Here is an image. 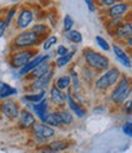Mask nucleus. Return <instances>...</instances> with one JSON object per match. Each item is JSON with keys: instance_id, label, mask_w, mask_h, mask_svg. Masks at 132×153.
Returning a JSON list of instances; mask_svg holds the SVG:
<instances>
[{"instance_id": "1", "label": "nucleus", "mask_w": 132, "mask_h": 153, "mask_svg": "<svg viewBox=\"0 0 132 153\" xmlns=\"http://www.w3.org/2000/svg\"><path fill=\"white\" fill-rule=\"evenodd\" d=\"M131 94V82L130 78L126 75L120 76V79L118 82V85L115 86V89L112 90L110 99L115 105H121L124 103Z\"/></svg>"}, {"instance_id": "2", "label": "nucleus", "mask_w": 132, "mask_h": 153, "mask_svg": "<svg viewBox=\"0 0 132 153\" xmlns=\"http://www.w3.org/2000/svg\"><path fill=\"white\" fill-rule=\"evenodd\" d=\"M42 39L43 38L39 36L37 33H34L33 30H25L18 35H16L12 46L16 49H29L37 44H39Z\"/></svg>"}, {"instance_id": "3", "label": "nucleus", "mask_w": 132, "mask_h": 153, "mask_svg": "<svg viewBox=\"0 0 132 153\" xmlns=\"http://www.w3.org/2000/svg\"><path fill=\"white\" fill-rule=\"evenodd\" d=\"M83 56L86 62L96 71H106L109 68V59L97 51L92 49H86L83 51Z\"/></svg>"}, {"instance_id": "4", "label": "nucleus", "mask_w": 132, "mask_h": 153, "mask_svg": "<svg viewBox=\"0 0 132 153\" xmlns=\"http://www.w3.org/2000/svg\"><path fill=\"white\" fill-rule=\"evenodd\" d=\"M33 53H35V51H31V50L16 51L10 57V65L14 68H22L23 66H26L31 61Z\"/></svg>"}, {"instance_id": "5", "label": "nucleus", "mask_w": 132, "mask_h": 153, "mask_svg": "<svg viewBox=\"0 0 132 153\" xmlns=\"http://www.w3.org/2000/svg\"><path fill=\"white\" fill-rule=\"evenodd\" d=\"M0 111L9 119H16L20 116V107L14 100H6L0 106Z\"/></svg>"}, {"instance_id": "6", "label": "nucleus", "mask_w": 132, "mask_h": 153, "mask_svg": "<svg viewBox=\"0 0 132 153\" xmlns=\"http://www.w3.org/2000/svg\"><path fill=\"white\" fill-rule=\"evenodd\" d=\"M33 18H34V15H33L32 10L27 9V7H23V9H21L20 13H18L16 25L20 29H26L33 22Z\"/></svg>"}, {"instance_id": "7", "label": "nucleus", "mask_w": 132, "mask_h": 153, "mask_svg": "<svg viewBox=\"0 0 132 153\" xmlns=\"http://www.w3.org/2000/svg\"><path fill=\"white\" fill-rule=\"evenodd\" d=\"M53 75H54V71L50 69L49 72H47L45 74H43L42 76H39V78H35L34 82L32 83V86L31 89L34 90V91H44V89L48 86V84L50 83L51 78H53Z\"/></svg>"}, {"instance_id": "8", "label": "nucleus", "mask_w": 132, "mask_h": 153, "mask_svg": "<svg viewBox=\"0 0 132 153\" xmlns=\"http://www.w3.org/2000/svg\"><path fill=\"white\" fill-rule=\"evenodd\" d=\"M32 128H33L34 136H37L38 139H42V140L50 139L55 135V130L51 126H48L45 124H34Z\"/></svg>"}, {"instance_id": "9", "label": "nucleus", "mask_w": 132, "mask_h": 153, "mask_svg": "<svg viewBox=\"0 0 132 153\" xmlns=\"http://www.w3.org/2000/svg\"><path fill=\"white\" fill-rule=\"evenodd\" d=\"M130 10V4L128 3H115L114 5H111L108 10V16L111 18H121L127 11Z\"/></svg>"}, {"instance_id": "10", "label": "nucleus", "mask_w": 132, "mask_h": 153, "mask_svg": "<svg viewBox=\"0 0 132 153\" xmlns=\"http://www.w3.org/2000/svg\"><path fill=\"white\" fill-rule=\"evenodd\" d=\"M49 60V55H41V56H35L33 60H31L26 66H23L22 68H20V74L21 75H25L29 72H32L37 66H38L39 63H42L43 61H47Z\"/></svg>"}, {"instance_id": "11", "label": "nucleus", "mask_w": 132, "mask_h": 153, "mask_svg": "<svg viewBox=\"0 0 132 153\" xmlns=\"http://www.w3.org/2000/svg\"><path fill=\"white\" fill-rule=\"evenodd\" d=\"M20 124L22 128L25 129H28V128H32L34 124H35V118L34 116L27 109H22L20 111Z\"/></svg>"}, {"instance_id": "12", "label": "nucleus", "mask_w": 132, "mask_h": 153, "mask_svg": "<svg viewBox=\"0 0 132 153\" xmlns=\"http://www.w3.org/2000/svg\"><path fill=\"white\" fill-rule=\"evenodd\" d=\"M112 50H114V53L116 56V59L119 60V62L122 66H125L127 68H131V59H130V56L119 45H116V44L112 45Z\"/></svg>"}, {"instance_id": "13", "label": "nucleus", "mask_w": 132, "mask_h": 153, "mask_svg": "<svg viewBox=\"0 0 132 153\" xmlns=\"http://www.w3.org/2000/svg\"><path fill=\"white\" fill-rule=\"evenodd\" d=\"M45 125L48 126H60L63 125L61 123V118H60V114L59 112H53V113H47L45 116L41 119Z\"/></svg>"}, {"instance_id": "14", "label": "nucleus", "mask_w": 132, "mask_h": 153, "mask_svg": "<svg viewBox=\"0 0 132 153\" xmlns=\"http://www.w3.org/2000/svg\"><path fill=\"white\" fill-rule=\"evenodd\" d=\"M50 101L56 106H63L66 101V95L58 88L53 86L50 89Z\"/></svg>"}, {"instance_id": "15", "label": "nucleus", "mask_w": 132, "mask_h": 153, "mask_svg": "<svg viewBox=\"0 0 132 153\" xmlns=\"http://www.w3.org/2000/svg\"><path fill=\"white\" fill-rule=\"evenodd\" d=\"M66 101H67V103H69L70 109H71L75 114H76L78 118H83V117L86 116V111H84V108H83L80 103H77L76 101H75L70 94L66 95Z\"/></svg>"}, {"instance_id": "16", "label": "nucleus", "mask_w": 132, "mask_h": 153, "mask_svg": "<svg viewBox=\"0 0 132 153\" xmlns=\"http://www.w3.org/2000/svg\"><path fill=\"white\" fill-rule=\"evenodd\" d=\"M115 34L118 35L119 39H130L131 35H132V25L130 22L127 23H122L116 28Z\"/></svg>"}, {"instance_id": "17", "label": "nucleus", "mask_w": 132, "mask_h": 153, "mask_svg": "<svg viewBox=\"0 0 132 153\" xmlns=\"http://www.w3.org/2000/svg\"><path fill=\"white\" fill-rule=\"evenodd\" d=\"M104 75H105L106 80L109 82V85L112 86V85H115L119 82L120 76H121V73H120V71L118 68H110V69H106Z\"/></svg>"}, {"instance_id": "18", "label": "nucleus", "mask_w": 132, "mask_h": 153, "mask_svg": "<svg viewBox=\"0 0 132 153\" xmlns=\"http://www.w3.org/2000/svg\"><path fill=\"white\" fill-rule=\"evenodd\" d=\"M50 69H51V66H50V63L47 60V61H43L42 63H39L31 73H32V76L35 79V78H39V76H42L43 74H45L47 72H49Z\"/></svg>"}, {"instance_id": "19", "label": "nucleus", "mask_w": 132, "mask_h": 153, "mask_svg": "<svg viewBox=\"0 0 132 153\" xmlns=\"http://www.w3.org/2000/svg\"><path fill=\"white\" fill-rule=\"evenodd\" d=\"M33 111H34V113L37 114V116H38V118L42 119L45 114L48 113V100L43 99L38 103H35L33 106Z\"/></svg>"}, {"instance_id": "20", "label": "nucleus", "mask_w": 132, "mask_h": 153, "mask_svg": "<svg viewBox=\"0 0 132 153\" xmlns=\"http://www.w3.org/2000/svg\"><path fill=\"white\" fill-rule=\"evenodd\" d=\"M17 90L15 88H12L11 85H8L6 83L0 82V100L3 99H8L12 95H16Z\"/></svg>"}, {"instance_id": "21", "label": "nucleus", "mask_w": 132, "mask_h": 153, "mask_svg": "<svg viewBox=\"0 0 132 153\" xmlns=\"http://www.w3.org/2000/svg\"><path fill=\"white\" fill-rule=\"evenodd\" d=\"M70 84H71L70 75H63V76H60V78L56 79V82H55V88H58L59 90L63 91V90L69 89Z\"/></svg>"}, {"instance_id": "22", "label": "nucleus", "mask_w": 132, "mask_h": 153, "mask_svg": "<svg viewBox=\"0 0 132 153\" xmlns=\"http://www.w3.org/2000/svg\"><path fill=\"white\" fill-rule=\"evenodd\" d=\"M44 95H45V91H39V92L31 94V95H25L23 100L28 101V102H32V103H38L39 101H42L44 99Z\"/></svg>"}, {"instance_id": "23", "label": "nucleus", "mask_w": 132, "mask_h": 153, "mask_svg": "<svg viewBox=\"0 0 132 153\" xmlns=\"http://www.w3.org/2000/svg\"><path fill=\"white\" fill-rule=\"evenodd\" d=\"M66 39L75 43V44H80L82 42V34L78 30H72L71 29V30L66 32Z\"/></svg>"}, {"instance_id": "24", "label": "nucleus", "mask_w": 132, "mask_h": 153, "mask_svg": "<svg viewBox=\"0 0 132 153\" xmlns=\"http://www.w3.org/2000/svg\"><path fill=\"white\" fill-rule=\"evenodd\" d=\"M73 55H75V51H69L66 55H64V56H59L58 57V60H56V66L58 67H64V66H66L71 60H72V57H73Z\"/></svg>"}, {"instance_id": "25", "label": "nucleus", "mask_w": 132, "mask_h": 153, "mask_svg": "<svg viewBox=\"0 0 132 153\" xmlns=\"http://www.w3.org/2000/svg\"><path fill=\"white\" fill-rule=\"evenodd\" d=\"M69 147V143L64 142V141H53L49 143V149L54 151V152H59V151H64Z\"/></svg>"}, {"instance_id": "26", "label": "nucleus", "mask_w": 132, "mask_h": 153, "mask_svg": "<svg viewBox=\"0 0 132 153\" xmlns=\"http://www.w3.org/2000/svg\"><path fill=\"white\" fill-rule=\"evenodd\" d=\"M60 114V118H61V123L64 125H70L72 122H73V117H72V114L71 112H69L67 109H64L61 112H59Z\"/></svg>"}, {"instance_id": "27", "label": "nucleus", "mask_w": 132, "mask_h": 153, "mask_svg": "<svg viewBox=\"0 0 132 153\" xmlns=\"http://www.w3.org/2000/svg\"><path fill=\"white\" fill-rule=\"evenodd\" d=\"M31 30H33L34 33H37V34H38L39 36H42V38H44V35H47L49 33V28L45 25H35V26L32 27Z\"/></svg>"}, {"instance_id": "28", "label": "nucleus", "mask_w": 132, "mask_h": 153, "mask_svg": "<svg viewBox=\"0 0 132 153\" xmlns=\"http://www.w3.org/2000/svg\"><path fill=\"white\" fill-rule=\"evenodd\" d=\"M96 43H97V45L102 49V50H104V51H109L110 50V46H109V43L104 39L103 36H100V35H97L96 36Z\"/></svg>"}, {"instance_id": "29", "label": "nucleus", "mask_w": 132, "mask_h": 153, "mask_svg": "<svg viewBox=\"0 0 132 153\" xmlns=\"http://www.w3.org/2000/svg\"><path fill=\"white\" fill-rule=\"evenodd\" d=\"M56 43H58V38L54 36V35H50V36L47 38V40L44 42L43 49H44V50H49V49H50L53 45H55Z\"/></svg>"}, {"instance_id": "30", "label": "nucleus", "mask_w": 132, "mask_h": 153, "mask_svg": "<svg viewBox=\"0 0 132 153\" xmlns=\"http://www.w3.org/2000/svg\"><path fill=\"white\" fill-rule=\"evenodd\" d=\"M73 23H75L73 22V18L70 15H66L65 18H64V29H65V32L71 30L72 27H73Z\"/></svg>"}, {"instance_id": "31", "label": "nucleus", "mask_w": 132, "mask_h": 153, "mask_svg": "<svg viewBox=\"0 0 132 153\" xmlns=\"http://www.w3.org/2000/svg\"><path fill=\"white\" fill-rule=\"evenodd\" d=\"M16 11H17V9H16L15 6H14V7H11V9L9 10V12H8V15H6V20H4V21H5V23H6V26H9V25H10V22L12 21V18H14V16H15Z\"/></svg>"}, {"instance_id": "32", "label": "nucleus", "mask_w": 132, "mask_h": 153, "mask_svg": "<svg viewBox=\"0 0 132 153\" xmlns=\"http://www.w3.org/2000/svg\"><path fill=\"white\" fill-rule=\"evenodd\" d=\"M122 130H124V132L126 134L127 136H131L132 135V123L131 122L125 123V125L122 126Z\"/></svg>"}, {"instance_id": "33", "label": "nucleus", "mask_w": 132, "mask_h": 153, "mask_svg": "<svg viewBox=\"0 0 132 153\" xmlns=\"http://www.w3.org/2000/svg\"><path fill=\"white\" fill-rule=\"evenodd\" d=\"M78 74L75 72V71H71V76H72V82H73V86H75V89H78L80 88V83H78V76H77Z\"/></svg>"}, {"instance_id": "34", "label": "nucleus", "mask_w": 132, "mask_h": 153, "mask_svg": "<svg viewBox=\"0 0 132 153\" xmlns=\"http://www.w3.org/2000/svg\"><path fill=\"white\" fill-rule=\"evenodd\" d=\"M56 52H58L59 56H64V55H66L69 52V49L66 46H64V45H59L58 49H56Z\"/></svg>"}, {"instance_id": "35", "label": "nucleus", "mask_w": 132, "mask_h": 153, "mask_svg": "<svg viewBox=\"0 0 132 153\" xmlns=\"http://www.w3.org/2000/svg\"><path fill=\"white\" fill-rule=\"evenodd\" d=\"M84 3H86L87 7H88V10H89L91 12H94V11H96V4H94L93 0H84Z\"/></svg>"}, {"instance_id": "36", "label": "nucleus", "mask_w": 132, "mask_h": 153, "mask_svg": "<svg viewBox=\"0 0 132 153\" xmlns=\"http://www.w3.org/2000/svg\"><path fill=\"white\" fill-rule=\"evenodd\" d=\"M6 23H5V21L4 20H0V38H2L3 35H4V33H5V30H6Z\"/></svg>"}, {"instance_id": "37", "label": "nucleus", "mask_w": 132, "mask_h": 153, "mask_svg": "<svg viewBox=\"0 0 132 153\" xmlns=\"http://www.w3.org/2000/svg\"><path fill=\"white\" fill-rule=\"evenodd\" d=\"M99 1L105 6H111V5H114L116 3V0H99Z\"/></svg>"}, {"instance_id": "38", "label": "nucleus", "mask_w": 132, "mask_h": 153, "mask_svg": "<svg viewBox=\"0 0 132 153\" xmlns=\"http://www.w3.org/2000/svg\"><path fill=\"white\" fill-rule=\"evenodd\" d=\"M11 1H20V0H11Z\"/></svg>"}]
</instances>
